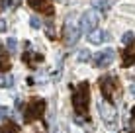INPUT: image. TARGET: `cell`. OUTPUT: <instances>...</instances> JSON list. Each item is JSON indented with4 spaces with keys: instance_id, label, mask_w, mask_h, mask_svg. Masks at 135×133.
<instances>
[{
    "instance_id": "cell-1",
    "label": "cell",
    "mask_w": 135,
    "mask_h": 133,
    "mask_svg": "<svg viewBox=\"0 0 135 133\" xmlns=\"http://www.w3.org/2000/svg\"><path fill=\"white\" fill-rule=\"evenodd\" d=\"M88 104H90V84H88V82H80V84L76 86V90H74V94H73L74 112L80 117H86Z\"/></svg>"
},
{
    "instance_id": "cell-2",
    "label": "cell",
    "mask_w": 135,
    "mask_h": 133,
    "mask_svg": "<svg viewBox=\"0 0 135 133\" xmlns=\"http://www.w3.org/2000/svg\"><path fill=\"white\" fill-rule=\"evenodd\" d=\"M43 112H45V100L41 98H33L30 104H27L26 112H24V121L26 123H31L39 117H43Z\"/></svg>"
},
{
    "instance_id": "cell-3",
    "label": "cell",
    "mask_w": 135,
    "mask_h": 133,
    "mask_svg": "<svg viewBox=\"0 0 135 133\" xmlns=\"http://www.w3.org/2000/svg\"><path fill=\"white\" fill-rule=\"evenodd\" d=\"M118 88H119V82H118V78H115L114 75H106V76H102V78H100V90H102L104 98L108 100L110 104L114 102Z\"/></svg>"
},
{
    "instance_id": "cell-4",
    "label": "cell",
    "mask_w": 135,
    "mask_h": 133,
    "mask_svg": "<svg viewBox=\"0 0 135 133\" xmlns=\"http://www.w3.org/2000/svg\"><path fill=\"white\" fill-rule=\"evenodd\" d=\"M114 57H115L114 49H104V51H100V53H96V55H94V67H98V68H106L108 65H112Z\"/></svg>"
},
{
    "instance_id": "cell-5",
    "label": "cell",
    "mask_w": 135,
    "mask_h": 133,
    "mask_svg": "<svg viewBox=\"0 0 135 133\" xmlns=\"http://www.w3.org/2000/svg\"><path fill=\"white\" fill-rule=\"evenodd\" d=\"M98 27V14L96 12H84L82 14V18H80V29H84V31H88L90 33L92 29H96Z\"/></svg>"
},
{
    "instance_id": "cell-6",
    "label": "cell",
    "mask_w": 135,
    "mask_h": 133,
    "mask_svg": "<svg viewBox=\"0 0 135 133\" xmlns=\"http://www.w3.org/2000/svg\"><path fill=\"white\" fill-rule=\"evenodd\" d=\"M27 4H30L33 10L45 14V16H53V4H51L49 0H27Z\"/></svg>"
},
{
    "instance_id": "cell-7",
    "label": "cell",
    "mask_w": 135,
    "mask_h": 133,
    "mask_svg": "<svg viewBox=\"0 0 135 133\" xmlns=\"http://www.w3.org/2000/svg\"><path fill=\"white\" fill-rule=\"evenodd\" d=\"M65 39H67V45H74L80 39V29L71 26V18H69L67 24H65Z\"/></svg>"
},
{
    "instance_id": "cell-8",
    "label": "cell",
    "mask_w": 135,
    "mask_h": 133,
    "mask_svg": "<svg viewBox=\"0 0 135 133\" xmlns=\"http://www.w3.org/2000/svg\"><path fill=\"white\" fill-rule=\"evenodd\" d=\"M100 116H102V120H104L106 123H110V125L115 121V110L112 108L110 102H108V104H106V102L100 104Z\"/></svg>"
},
{
    "instance_id": "cell-9",
    "label": "cell",
    "mask_w": 135,
    "mask_h": 133,
    "mask_svg": "<svg viewBox=\"0 0 135 133\" xmlns=\"http://www.w3.org/2000/svg\"><path fill=\"white\" fill-rule=\"evenodd\" d=\"M106 39H110V35L106 33V29H92L90 33H88V41L94 43V45H98V43H102V41H106Z\"/></svg>"
},
{
    "instance_id": "cell-10",
    "label": "cell",
    "mask_w": 135,
    "mask_h": 133,
    "mask_svg": "<svg viewBox=\"0 0 135 133\" xmlns=\"http://www.w3.org/2000/svg\"><path fill=\"white\" fill-rule=\"evenodd\" d=\"M22 59H24V61L27 63V65H31V67H33L35 63L43 61V55H39V53H31V51H26V53H24V57H22Z\"/></svg>"
},
{
    "instance_id": "cell-11",
    "label": "cell",
    "mask_w": 135,
    "mask_h": 133,
    "mask_svg": "<svg viewBox=\"0 0 135 133\" xmlns=\"http://www.w3.org/2000/svg\"><path fill=\"white\" fill-rule=\"evenodd\" d=\"M135 63V51L133 49H125L123 57H122V67H131Z\"/></svg>"
},
{
    "instance_id": "cell-12",
    "label": "cell",
    "mask_w": 135,
    "mask_h": 133,
    "mask_svg": "<svg viewBox=\"0 0 135 133\" xmlns=\"http://www.w3.org/2000/svg\"><path fill=\"white\" fill-rule=\"evenodd\" d=\"M8 68H10V57H8L6 49H2V47H0V71H2V72H6Z\"/></svg>"
},
{
    "instance_id": "cell-13",
    "label": "cell",
    "mask_w": 135,
    "mask_h": 133,
    "mask_svg": "<svg viewBox=\"0 0 135 133\" xmlns=\"http://www.w3.org/2000/svg\"><path fill=\"white\" fill-rule=\"evenodd\" d=\"M0 133H20V127L14 121H8V123H4V127L0 129Z\"/></svg>"
},
{
    "instance_id": "cell-14",
    "label": "cell",
    "mask_w": 135,
    "mask_h": 133,
    "mask_svg": "<svg viewBox=\"0 0 135 133\" xmlns=\"http://www.w3.org/2000/svg\"><path fill=\"white\" fill-rule=\"evenodd\" d=\"M14 84V76L6 75V76H0V88H10Z\"/></svg>"
},
{
    "instance_id": "cell-15",
    "label": "cell",
    "mask_w": 135,
    "mask_h": 133,
    "mask_svg": "<svg viewBox=\"0 0 135 133\" xmlns=\"http://www.w3.org/2000/svg\"><path fill=\"white\" fill-rule=\"evenodd\" d=\"M112 6V0H94V8H98V10H108Z\"/></svg>"
},
{
    "instance_id": "cell-16",
    "label": "cell",
    "mask_w": 135,
    "mask_h": 133,
    "mask_svg": "<svg viewBox=\"0 0 135 133\" xmlns=\"http://www.w3.org/2000/svg\"><path fill=\"white\" fill-rule=\"evenodd\" d=\"M133 39H135V35L131 33V31H125V33L122 35V43H123V45H131Z\"/></svg>"
},
{
    "instance_id": "cell-17",
    "label": "cell",
    "mask_w": 135,
    "mask_h": 133,
    "mask_svg": "<svg viewBox=\"0 0 135 133\" xmlns=\"http://www.w3.org/2000/svg\"><path fill=\"white\" fill-rule=\"evenodd\" d=\"M6 47H8V51H16V47H18V43H16V39H14V37H10V39H8L6 41Z\"/></svg>"
},
{
    "instance_id": "cell-18",
    "label": "cell",
    "mask_w": 135,
    "mask_h": 133,
    "mask_svg": "<svg viewBox=\"0 0 135 133\" xmlns=\"http://www.w3.org/2000/svg\"><path fill=\"white\" fill-rule=\"evenodd\" d=\"M30 24H31V27L39 29V27H41V20H39L37 16H31V18H30Z\"/></svg>"
},
{
    "instance_id": "cell-19",
    "label": "cell",
    "mask_w": 135,
    "mask_h": 133,
    "mask_svg": "<svg viewBox=\"0 0 135 133\" xmlns=\"http://www.w3.org/2000/svg\"><path fill=\"white\" fill-rule=\"evenodd\" d=\"M90 59V51L88 49H82L80 53H78V61H88Z\"/></svg>"
},
{
    "instance_id": "cell-20",
    "label": "cell",
    "mask_w": 135,
    "mask_h": 133,
    "mask_svg": "<svg viewBox=\"0 0 135 133\" xmlns=\"http://www.w3.org/2000/svg\"><path fill=\"white\" fill-rule=\"evenodd\" d=\"M8 116V108L6 106H0V120H2V117H6Z\"/></svg>"
},
{
    "instance_id": "cell-21",
    "label": "cell",
    "mask_w": 135,
    "mask_h": 133,
    "mask_svg": "<svg viewBox=\"0 0 135 133\" xmlns=\"http://www.w3.org/2000/svg\"><path fill=\"white\" fill-rule=\"evenodd\" d=\"M20 2H22V0H8L10 8H18V6H20Z\"/></svg>"
},
{
    "instance_id": "cell-22",
    "label": "cell",
    "mask_w": 135,
    "mask_h": 133,
    "mask_svg": "<svg viewBox=\"0 0 135 133\" xmlns=\"http://www.w3.org/2000/svg\"><path fill=\"white\" fill-rule=\"evenodd\" d=\"M4 31H6V20L0 18V33H4Z\"/></svg>"
},
{
    "instance_id": "cell-23",
    "label": "cell",
    "mask_w": 135,
    "mask_h": 133,
    "mask_svg": "<svg viewBox=\"0 0 135 133\" xmlns=\"http://www.w3.org/2000/svg\"><path fill=\"white\" fill-rule=\"evenodd\" d=\"M6 4H8V0H0V10H4V8H6Z\"/></svg>"
},
{
    "instance_id": "cell-24",
    "label": "cell",
    "mask_w": 135,
    "mask_h": 133,
    "mask_svg": "<svg viewBox=\"0 0 135 133\" xmlns=\"http://www.w3.org/2000/svg\"><path fill=\"white\" fill-rule=\"evenodd\" d=\"M129 90H131V92L135 94V84H131V88H129Z\"/></svg>"
},
{
    "instance_id": "cell-25",
    "label": "cell",
    "mask_w": 135,
    "mask_h": 133,
    "mask_svg": "<svg viewBox=\"0 0 135 133\" xmlns=\"http://www.w3.org/2000/svg\"><path fill=\"white\" fill-rule=\"evenodd\" d=\"M63 2H65V0H63Z\"/></svg>"
}]
</instances>
